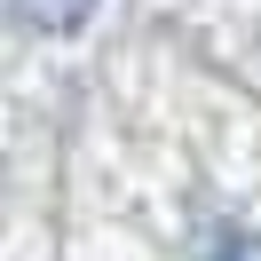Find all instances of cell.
<instances>
[{"label": "cell", "mask_w": 261, "mask_h": 261, "mask_svg": "<svg viewBox=\"0 0 261 261\" xmlns=\"http://www.w3.org/2000/svg\"><path fill=\"white\" fill-rule=\"evenodd\" d=\"M87 8H95V0H16V16L32 24V32H80Z\"/></svg>", "instance_id": "6da1fadb"}, {"label": "cell", "mask_w": 261, "mask_h": 261, "mask_svg": "<svg viewBox=\"0 0 261 261\" xmlns=\"http://www.w3.org/2000/svg\"><path fill=\"white\" fill-rule=\"evenodd\" d=\"M198 261H261V238H253V229H214Z\"/></svg>", "instance_id": "7a4b0ae2"}]
</instances>
